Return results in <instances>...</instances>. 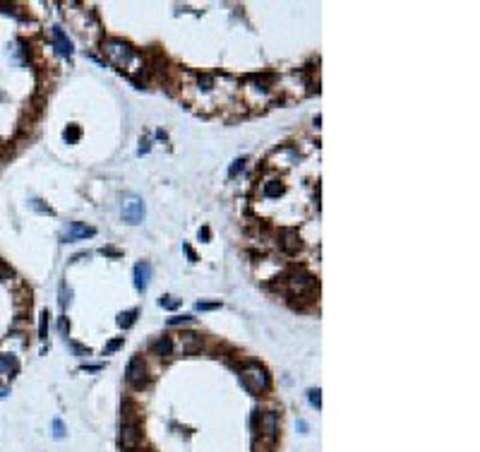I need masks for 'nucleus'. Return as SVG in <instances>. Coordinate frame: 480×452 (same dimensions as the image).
<instances>
[{"mask_svg": "<svg viewBox=\"0 0 480 452\" xmlns=\"http://www.w3.org/2000/svg\"><path fill=\"white\" fill-rule=\"evenodd\" d=\"M53 435L60 440V438H65V426H63V421L60 419H55L53 421Z\"/></svg>", "mask_w": 480, "mask_h": 452, "instance_id": "obj_21", "label": "nucleus"}, {"mask_svg": "<svg viewBox=\"0 0 480 452\" xmlns=\"http://www.w3.org/2000/svg\"><path fill=\"white\" fill-rule=\"evenodd\" d=\"M51 34H53V44H55V51L60 53V56H72V41L67 39V34H65L60 27H53L51 29Z\"/></svg>", "mask_w": 480, "mask_h": 452, "instance_id": "obj_9", "label": "nucleus"}, {"mask_svg": "<svg viewBox=\"0 0 480 452\" xmlns=\"http://www.w3.org/2000/svg\"><path fill=\"white\" fill-rule=\"evenodd\" d=\"M101 51H103V56L108 58L116 67H123V70L130 67L137 60L135 48L130 46V44H125V41H120V39H106Z\"/></svg>", "mask_w": 480, "mask_h": 452, "instance_id": "obj_2", "label": "nucleus"}, {"mask_svg": "<svg viewBox=\"0 0 480 452\" xmlns=\"http://www.w3.org/2000/svg\"><path fill=\"white\" fill-rule=\"evenodd\" d=\"M144 152H149V142H146V140H142V147H139V154H144Z\"/></svg>", "mask_w": 480, "mask_h": 452, "instance_id": "obj_33", "label": "nucleus"}, {"mask_svg": "<svg viewBox=\"0 0 480 452\" xmlns=\"http://www.w3.org/2000/svg\"><path fill=\"white\" fill-rule=\"evenodd\" d=\"M310 404L317 406V409L322 406V392L319 390H310Z\"/></svg>", "mask_w": 480, "mask_h": 452, "instance_id": "obj_25", "label": "nucleus"}, {"mask_svg": "<svg viewBox=\"0 0 480 452\" xmlns=\"http://www.w3.org/2000/svg\"><path fill=\"white\" fill-rule=\"evenodd\" d=\"M200 238L202 240H209V229H202L200 231Z\"/></svg>", "mask_w": 480, "mask_h": 452, "instance_id": "obj_34", "label": "nucleus"}, {"mask_svg": "<svg viewBox=\"0 0 480 452\" xmlns=\"http://www.w3.org/2000/svg\"><path fill=\"white\" fill-rule=\"evenodd\" d=\"M139 445H142V428L137 424H123V431H120L123 452H135Z\"/></svg>", "mask_w": 480, "mask_h": 452, "instance_id": "obj_4", "label": "nucleus"}, {"mask_svg": "<svg viewBox=\"0 0 480 452\" xmlns=\"http://www.w3.org/2000/svg\"><path fill=\"white\" fill-rule=\"evenodd\" d=\"M101 255H108V258H120L123 253H120L118 248H110V246H106V248H101Z\"/></svg>", "mask_w": 480, "mask_h": 452, "instance_id": "obj_28", "label": "nucleus"}, {"mask_svg": "<svg viewBox=\"0 0 480 452\" xmlns=\"http://www.w3.org/2000/svg\"><path fill=\"white\" fill-rule=\"evenodd\" d=\"M221 308V301H200L197 303V310H216Z\"/></svg>", "mask_w": 480, "mask_h": 452, "instance_id": "obj_20", "label": "nucleus"}, {"mask_svg": "<svg viewBox=\"0 0 480 452\" xmlns=\"http://www.w3.org/2000/svg\"><path fill=\"white\" fill-rule=\"evenodd\" d=\"M257 421H260V433H262V438L267 443H274L276 435H279V416L274 414V411H264V414H260Z\"/></svg>", "mask_w": 480, "mask_h": 452, "instance_id": "obj_5", "label": "nucleus"}, {"mask_svg": "<svg viewBox=\"0 0 480 452\" xmlns=\"http://www.w3.org/2000/svg\"><path fill=\"white\" fill-rule=\"evenodd\" d=\"M58 327H60V332H67V323H65V318H60V323H58Z\"/></svg>", "mask_w": 480, "mask_h": 452, "instance_id": "obj_32", "label": "nucleus"}, {"mask_svg": "<svg viewBox=\"0 0 480 452\" xmlns=\"http://www.w3.org/2000/svg\"><path fill=\"white\" fill-rule=\"evenodd\" d=\"M10 277H12V269H10L5 262H0V282H8Z\"/></svg>", "mask_w": 480, "mask_h": 452, "instance_id": "obj_27", "label": "nucleus"}, {"mask_svg": "<svg viewBox=\"0 0 480 452\" xmlns=\"http://www.w3.org/2000/svg\"><path fill=\"white\" fill-rule=\"evenodd\" d=\"M29 204H31V207H34L36 212H41V214H53V210H51V207H46V204L41 202V200H31Z\"/></svg>", "mask_w": 480, "mask_h": 452, "instance_id": "obj_22", "label": "nucleus"}, {"mask_svg": "<svg viewBox=\"0 0 480 452\" xmlns=\"http://www.w3.org/2000/svg\"><path fill=\"white\" fill-rule=\"evenodd\" d=\"M142 217H144V202L139 197H135V195L127 197L125 202H123V219L127 224H139Z\"/></svg>", "mask_w": 480, "mask_h": 452, "instance_id": "obj_6", "label": "nucleus"}, {"mask_svg": "<svg viewBox=\"0 0 480 452\" xmlns=\"http://www.w3.org/2000/svg\"><path fill=\"white\" fill-rule=\"evenodd\" d=\"M120 346H123V337H118V339H113L106 344V349H103V354H113V351H118Z\"/></svg>", "mask_w": 480, "mask_h": 452, "instance_id": "obj_23", "label": "nucleus"}, {"mask_svg": "<svg viewBox=\"0 0 480 452\" xmlns=\"http://www.w3.org/2000/svg\"><path fill=\"white\" fill-rule=\"evenodd\" d=\"M182 248H185V253H188V258H190L192 262H197V255H195V250H192L190 246H182Z\"/></svg>", "mask_w": 480, "mask_h": 452, "instance_id": "obj_31", "label": "nucleus"}, {"mask_svg": "<svg viewBox=\"0 0 480 452\" xmlns=\"http://www.w3.org/2000/svg\"><path fill=\"white\" fill-rule=\"evenodd\" d=\"M154 351L159 354V356H168V354L173 351V341L168 339V337H161V339L154 344Z\"/></svg>", "mask_w": 480, "mask_h": 452, "instance_id": "obj_14", "label": "nucleus"}, {"mask_svg": "<svg viewBox=\"0 0 480 452\" xmlns=\"http://www.w3.org/2000/svg\"><path fill=\"white\" fill-rule=\"evenodd\" d=\"M137 315H139V310H137V308L127 310V313H120L118 315V327H123V330L132 327V325H135V320H137Z\"/></svg>", "mask_w": 480, "mask_h": 452, "instance_id": "obj_13", "label": "nucleus"}, {"mask_svg": "<svg viewBox=\"0 0 480 452\" xmlns=\"http://www.w3.org/2000/svg\"><path fill=\"white\" fill-rule=\"evenodd\" d=\"M159 305L161 308H168V310H175L180 305V298H173V296H161L159 298Z\"/></svg>", "mask_w": 480, "mask_h": 452, "instance_id": "obj_19", "label": "nucleus"}, {"mask_svg": "<svg viewBox=\"0 0 480 452\" xmlns=\"http://www.w3.org/2000/svg\"><path fill=\"white\" fill-rule=\"evenodd\" d=\"M146 375H149V370H146V363L144 359H139V356H135V359L130 361V366H127V383L132 385L135 390H142L146 385Z\"/></svg>", "mask_w": 480, "mask_h": 452, "instance_id": "obj_3", "label": "nucleus"}, {"mask_svg": "<svg viewBox=\"0 0 480 452\" xmlns=\"http://www.w3.org/2000/svg\"><path fill=\"white\" fill-rule=\"evenodd\" d=\"M132 274H135V289L137 291H144L146 284H149V277H152V265L149 262H137Z\"/></svg>", "mask_w": 480, "mask_h": 452, "instance_id": "obj_12", "label": "nucleus"}, {"mask_svg": "<svg viewBox=\"0 0 480 452\" xmlns=\"http://www.w3.org/2000/svg\"><path fill=\"white\" fill-rule=\"evenodd\" d=\"M279 243H281V248L286 250V253H296V250L300 248L298 231H296V229H281V233H279Z\"/></svg>", "mask_w": 480, "mask_h": 452, "instance_id": "obj_10", "label": "nucleus"}, {"mask_svg": "<svg viewBox=\"0 0 480 452\" xmlns=\"http://www.w3.org/2000/svg\"><path fill=\"white\" fill-rule=\"evenodd\" d=\"M0 368L10 370V373H17V359H15L12 354H3V356H0Z\"/></svg>", "mask_w": 480, "mask_h": 452, "instance_id": "obj_15", "label": "nucleus"}, {"mask_svg": "<svg viewBox=\"0 0 480 452\" xmlns=\"http://www.w3.org/2000/svg\"><path fill=\"white\" fill-rule=\"evenodd\" d=\"M281 193H283V185L276 183V181H269V183L264 185V195L267 197H279Z\"/></svg>", "mask_w": 480, "mask_h": 452, "instance_id": "obj_16", "label": "nucleus"}, {"mask_svg": "<svg viewBox=\"0 0 480 452\" xmlns=\"http://www.w3.org/2000/svg\"><path fill=\"white\" fill-rule=\"evenodd\" d=\"M67 296H70V294H67ZM67 296H65V284H63V286H60V308H65V305H67V301H70Z\"/></svg>", "mask_w": 480, "mask_h": 452, "instance_id": "obj_30", "label": "nucleus"}, {"mask_svg": "<svg viewBox=\"0 0 480 452\" xmlns=\"http://www.w3.org/2000/svg\"><path fill=\"white\" fill-rule=\"evenodd\" d=\"M288 284L293 291H298V294H303V291H312L315 289V277L312 274H308L305 269H293L288 274Z\"/></svg>", "mask_w": 480, "mask_h": 452, "instance_id": "obj_7", "label": "nucleus"}, {"mask_svg": "<svg viewBox=\"0 0 480 452\" xmlns=\"http://www.w3.org/2000/svg\"><path fill=\"white\" fill-rule=\"evenodd\" d=\"M48 318H51L48 310H44V313H41V323H39V339L41 341L48 337Z\"/></svg>", "mask_w": 480, "mask_h": 452, "instance_id": "obj_18", "label": "nucleus"}, {"mask_svg": "<svg viewBox=\"0 0 480 452\" xmlns=\"http://www.w3.org/2000/svg\"><path fill=\"white\" fill-rule=\"evenodd\" d=\"M67 344H70V346H72L77 354H89V349H84V346H80V344H75L72 339H67Z\"/></svg>", "mask_w": 480, "mask_h": 452, "instance_id": "obj_29", "label": "nucleus"}, {"mask_svg": "<svg viewBox=\"0 0 480 452\" xmlns=\"http://www.w3.org/2000/svg\"><path fill=\"white\" fill-rule=\"evenodd\" d=\"M180 351L182 354H197V351H202V337L197 332H182Z\"/></svg>", "mask_w": 480, "mask_h": 452, "instance_id": "obj_11", "label": "nucleus"}, {"mask_svg": "<svg viewBox=\"0 0 480 452\" xmlns=\"http://www.w3.org/2000/svg\"><path fill=\"white\" fill-rule=\"evenodd\" d=\"M185 323H192V315H175L168 320V325H185Z\"/></svg>", "mask_w": 480, "mask_h": 452, "instance_id": "obj_26", "label": "nucleus"}, {"mask_svg": "<svg viewBox=\"0 0 480 452\" xmlns=\"http://www.w3.org/2000/svg\"><path fill=\"white\" fill-rule=\"evenodd\" d=\"M240 383L243 388L250 392V395H262L269 390L272 380H269V373L260 366V363H245L243 370H240Z\"/></svg>", "mask_w": 480, "mask_h": 452, "instance_id": "obj_1", "label": "nucleus"}, {"mask_svg": "<svg viewBox=\"0 0 480 452\" xmlns=\"http://www.w3.org/2000/svg\"><path fill=\"white\" fill-rule=\"evenodd\" d=\"M63 137H65V142H67V145H75V142L80 140V128H77V125H67V128H65V132H63Z\"/></svg>", "mask_w": 480, "mask_h": 452, "instance_id": "obj_17", "label": "nucleus"}, {"mask_svg": "<svg viewBox=\"0 0 480 452\" xmlns=\"http://www.w3.org/2000/svg\"><path fill=\"white\" fill-rule=\"evenodd\" d=\"M94 233H96V229H94V226L72 222L70 226H67V233L63 236V240H65V243H72V240H80V238H89V236H94Z\"/></svg>", "mask_w": 480, "mask_h": 452, "instance_id": "obj_8", "label": "nucleus"}, {"mask_svg": "<svg viewBox=\"0 0 480 452\" xmlns=\"http://www.w3.org/2000/svg\"><path fill=\"white\" fill-rule=\"evenodd\" d=\"M243 168H245V159H236V161H233V166H231V171H228V176L233 178V176H238Z\"/></svg>", "mask_w": 480, "mask_h": 452, "instance_id": "obj_24", "label": "nucleus"}]
</instances>
